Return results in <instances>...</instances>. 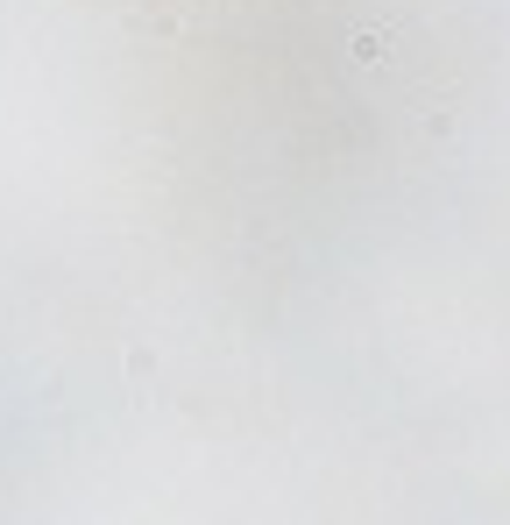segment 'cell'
<instances>
[{
	"mask_svg": "<svg viewBox=\"0 0 510 525\" xmlns=\"http://www.w3.org/2000/svg\"><path fill=\"white\" fill-rule=\"evenodd\" d=\"M355 64H390V29H355Z\"/></svg>",
	"mask_w": 510,
	"mask_h": 525,
	"instance_id": "cell-1",
	"label": "cell"
}]
</instances>
